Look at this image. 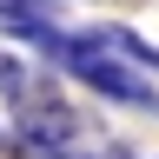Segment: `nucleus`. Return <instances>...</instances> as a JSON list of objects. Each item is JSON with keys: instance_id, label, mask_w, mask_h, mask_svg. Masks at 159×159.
<instances>
[{"instance_id": "nucleus-5", "label": "nucleus", "mask_w": 159, "mask_h": 159, "mask_svg": "<svg viewBox=\"0 0 159 159\" xmlns=\"http://www.w3.org/2000/svg\"><path fill=\"white\" fill-rule=\"evenodd\" d=\"M20 86H27V66H20V53H7V47H0V99H13Z\"/></svg>"}, {"instance_id": "nucleus-3", "label": "nucleus", "mask_w": 159, "mask_h": 159, "mask_svg": "<svg viewBox=\"0 0 159 159\" xmlns=\"http://www.w3.org/2000/svg\"><path fill=\"white\" fill-rule=\"evenodd\" d=\"M53 27H60V0H0V33H13V40L33 47Z\"/></svg>"}, {"instance_id": "nucleus-2", "label": "nucleus", "mask_w": 159, "mask_h": 159, "mask_svg": "<svg viewBox=\"0 0 159 159\" xmlns=\"http://www.w3.org/2000/svg\"><path fill=\"white\" fill-rule=\"evenodd\" d=\"M7 106H13V119H7V126L20 133L27 159H47V152H66V146H80V113L66 106V93H60L47 73H40V80H27V86L7 99Z\"/></svg>"}, {"instance_id": "nucleus-7", "label": "nucleus", "mask_w": 159, "mask_h": 159, "mask_svg": "<svg viewBox=\"0 0 159 159\" xmlns=\"http://www.w3.org/2000/svg\"><path fill=\"white\" fill-rule=\"evenodd\" d=\"M99 159H146V152H133L126 139H106V146H99Z\"/></svg>"}, {"instance_id": "nucleus-6", "label": "nucleus", "mask_w": 159, "mask_h": 159, "mask_svg": "<svg viewBox=\"0 0 159 159\" xmlns=\"http://www.w3.org/2000/svg\"><path fill=\"white\" fill-rule=\"evenodd\" d=\"M0 159H27V146H20V133H13V126H0Z\"/></svg>"}, {"instance_id": "nucleus-1", "label": "nucleus", "mask_w": 159, "mask_h": 159, "mask_svg": "<svg viewBox=\"0 0 159 159\" xmlns=\"http://www.w3.org/2000/svg\"><path fill=\"white\" fill-rule=\"evenodd\" d=\"M40 53H47V66H60L66 80H80V86H93L106 106H126V113H159V80L152 73H139L126 66V60H113L106 47H99V33H66V27H53V33H40L33 40Z\"/></svg>"}, {"instance_id": "nucleus-4", "label": "nucleus", "mask_w": 159, "mask_h": 159, "mask_svg": "<svg viewBox=\"0 0 159 159\" xmlns=\"http://www.w3.org/2000/svg\"><path fill=\"white\" fill-rule=\"evenodd\" d=\"M93 33H99V47H106L113 60H126V66H139V73L159 80V47H152V40H139L133 27H113V20H106V27H93Z\"/></svg>"}]
</instances>
